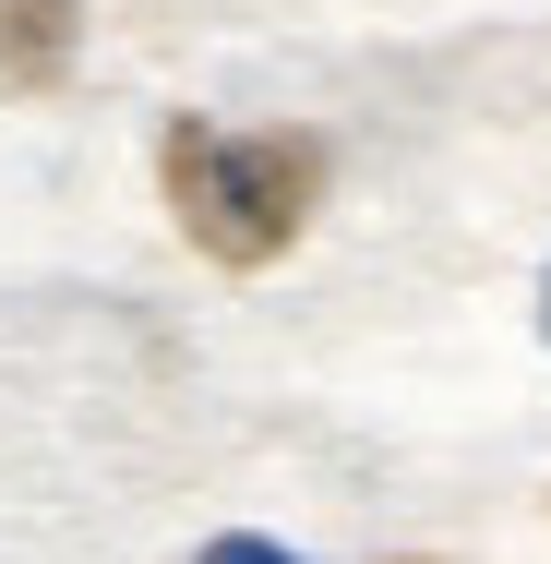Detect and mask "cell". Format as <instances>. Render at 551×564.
<instances>
[{"label": "cell", "mask_w": 551, "mask_h": 564, "mask_svg": "<svg viewBox=\"0 0 551 564\" xmlns=\"http://www.w3.org/2000/svg\"><path fill=\"white\" fill-rule=\"evenodd\" d=\"M156 181H168V217L192 252H217L228 276H264L324 193V144H288V132H217V120H168L156 132Z\"/></svg>", "instance_id": "obj_1"}, {"label": "cell", "mask_w": 551, "mask_h": 564, "mask_svg": "<svg viewBox=\"0 0 551 564\" xmlns=\"http://www.w3.org/2000/svg\"><path fill=\"white\" fill-rule=\"evenodd\" d=\"M73 85V0H0V97Z\"/></svg>", "instance_id": "obj_2"}, {"label": "cell", "mask_w": 551, "mask_h": 564, "mask_svg": "<svg viewBox=\"0 0 551 564\" xmlns=\"http://www.w3.org/2000/svg\"><path fill=\"white\" fill-rule=\"evenodd\" d=\"M205 564H300V553H288V541H264V529H217Z\"/></svg>", "instance_id": "obj_3"}, {"label": "cell", "mask_w": 551, "mask_h": 564, "mask_svg": "<svg viewBox=\"0 0 551 564\" xmlns=\"http://www.w3.org/2000/svg\"><path fill=\"white\" fill-rule=\"evenodd\" d=\"M540 337H551V276H540Z\"/></svg>", "instance_id": "obj_4"}]
</instances>
